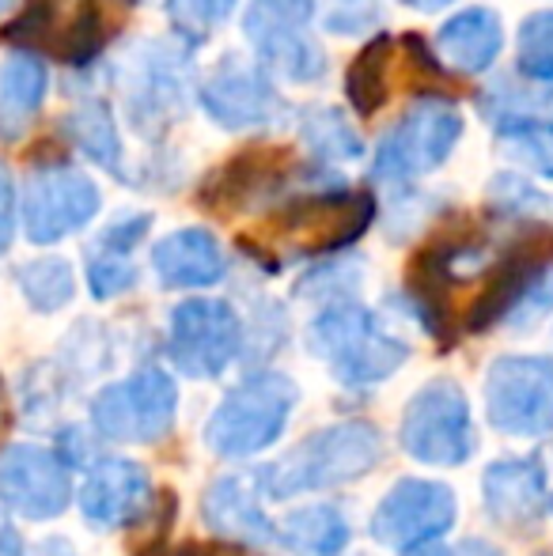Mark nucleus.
Listing matches in <instances>:
<instances>
[{
  "mask_svg": "<svg viewBox=\"0 0 553 556\" xmlns=\"http://www.w3.org/2000/svg\"><path fill=\"white\" fill-rule=\"evenodd\" d=\"M486 201L497 213V220H508L516 227H553V193L542 190L527 170H501V175H493Z\"/></svg>",
  "mask_w": 553,
  "mask_h": 556,
  "instance_id": "28",
  "label": "nucleus"
},
{
  "mask_svg": "<svg viewBox=\"0 0 553 556\" xmlns=\"http://www.w3.org/2000/svg\"><path fill=\"white\" fill-rule=\"evenodd\" d=\"M315 0H251L243 8V38L254 58L288 84H318L326 76V53L311 35Z\"/></svg>",
  "mask_w": 553,
  "mask_h": 556,
  "instance_id": "8",
  "label": "nucleus"
},
{
  "mask_svg": "<svg viewBox=\"0 0 553 556\" xmlns=\"http://www.w3.org/2000/svg\"><path fill=\"white\" fill-rule=\"evenodd\" d=\"M122 114L140 137H163L186 114L193 91V42L144 38L118 58L114 68Z\"/></svg>",
  "mask_w": 553,
  "mask_h": 556,
  "instance_id": "3",
  "label": "nucleus"
},
{
  "mask_svg": "<svg viewBox=\"0 0 553 556\" xmlns=\"http://www.w3.org/2000/svg\"><path fill=\"white\" fill-rule=\"evenodd\" d=\"M489 425L504 435H553V356H501L486 371Z\"/></svg>",
  "mask_w": 553,
  "mask_h": 556,
  "instance_id": "12",
  "label": "nucleus"
},
{
  "mask_svg": "<svg viewBox=\"0 0 553 556\" xmlns=\"http://www.w3.org/2000/svg\"><path fill=\"white\" fill-rule=\"evenodd\" d=\"M296 132L307 152V160L323 163H356L364 155V137L353 125V117L338 106H303L296 114Z\"/></svg>",
  "mask_w": 553,
  "mask_h": 556,
  "instance_id": "26",
  "label": "nucleus"
},
{
  "mask_svg": "<svg viewBox=\"0 0 553 556\" xmlns=\"http://www.w3.org/2000/svg\"><path fill=\"white\" fill-rule=\"evenodd\" d=\"M259 481L254 477H221L209 484L205 500H201V515H205L209 530L216 538H228L239 545H274L277 542V522L262 511Z\"/></svg>",
  "mask_w": 553,
  "mask_h": 556,
  "instance_id": "21",
  "label": "nucleus"
},
{
  "mask_svg": "<svg viewBox=\"0 0 553 556\" xmlns=\"http://www.w3.org/2000/svg\"><path fill=\"white\" fill-rule=\"evenodd\" d=\"M148 231H152V216L129 213V216H122V220H114L106 231H99L96 247H111V250H126V254H134L140 242H144Z\"/></svg>",
  "mask_w": 553,
  "mask_h": 556,
  "instance_id": "37",
  "label": "nucleus"
},
{
  "mask_svg": "<svg viewBox=\"0 0 553 556\" xmlns=\"http://www.w3.org/2000/svg\"><path fill=\"white\" fill-rule=\"evenodd\" d=\"M466 132V117L455 99L443 91L417 96L406 106V114L384 132L372 155V178L387 186H410L414 178H425L440 170L451 160Z\"/></svg>",
  "mask_w": 553,
  "mask_h": 556,
  "instance_id": "6",
  "label": "nucleus"
},
{
  "mask_svg": "<svg viewBox=\"0 0 553 556\" xmlns=\"http://www.w3.org/2000/svg\"><path fill=\"white\" fill-rule=\"evenodd\" d=\"M550 511H553V496H550Z\"/></svg>",
  "mask_w": 553,
  "mask_h": 556,
  "instance_id": "47",
  "label": "nucleus"
},
{
  "mask_svg": "<svg viewBox=\"0 0 553 556\" xmlns=\"http://www.w3.org/2000/svg\"><path fill=\"white\" fill-rule=\"evenodd\" d=\"M231 4L236 0H167L171 15H175V30L186 42H201L231 12Z\"/></svg>",
  "mask_w": 553,
  "mask_h": 556,
  "instance_id": "35",
  "label": "nucleus"
},
{
  "mask_svg": "<svg viewBox=\"0 0 553 556\" xmlns=\"http://www.w3.org/2000/svg\"><path fill=\"white\" fill-rule=\"evenodd\" d=\"M20 292L38 315H53V311L68 307L76 295V277H73V265L65 257H35L27 262L20 273Z\"/></svg>",
  "mask_w": 553,
  "mask_h": 556,
  "instance_id": "30",
  "label": "nucleus"
},
{
  "mask_svg": "<svg viewBox=\"0 0 553 556\" xmlns=\"http://www.w3.org/2000/svg\"><path fill=\"white\" fill-rule=\"evenodd\" d=\"M406 8H417V12H443V8H451L455 0H402Z\"/></svg>",
  "mask_w": 553,
  "mask_h": 556,
  "instance_id": "43",
  "label": "nucleus"
},
{
  "mask_svg": "<svg viewBox=\"0 0 553 556\" xmlns=\"http://www.w3.org/2000/svg\"><path fill=\"white\" fill-rule=\"evenodd\" d=\"M137 265L134 254L126 250H111V247H96L91 242V257H88V292L96 300H118V295L134 292L137 288Z\"/></svg>",
  "mask_w": 553,
  "mask_h": 556,
  "instance_id": "32",
  "label": "nucleus"
},
{
  "mask_svg": "<svg viewBox=\"0 0 553 556\" xmlns=\"http://www.w3.org/2000/svg\"><path fill=\"white\" fill-rule=\"evenodd\" d=\"M546 315H553V257L535 269V277L527 280V288L519 292L516 307H512V315L504 323L516 326V330H531Z\"/></svg>",
  "mask_w": 553,
  "mask_h": 556,
  "instance_id": "34",
  "label": "nucleus"
},
{
  "mask_svg": "<svg viewBox=\"0 0 553 556\" xmlns=\"http://www.w3.org/2000/svg\"><path fill=\"white\" fill-rule=\"evenodd\" d=\"M126 8H137V4H167V0H122Z\"/></svg>",
  "mask_w": 553,
  "mask_h": 556,
  "instance_id": "45",
  "label": "nucleus"
},
{
  "mask_svg": "<svg viewBox=\"0 0 553 556\" xmlns=\"http://www.w3.org/2000/svg\"><path fill=\"white\" fill-rule=\"evenodd\" d=\"M406 556H497V553L481 542H470V545H463V549H448V545H440V542H425V545L406 549Z\"/></svg>",
  "mask_w": 553,
  "mask_h": 556,
  "instance_id": "40",
  "label": "nucleus"
},
{
  "mask_svg": "<svg viewBox=\"0 0 553 556\" xmlns=\"http://www.w3.org/2000/svg\"><path fill=\"white\" fill-rule=\"evenodd\" d=\"M198 103L221 129L231 132L274 125L288 111L274 84V73L259 58L251 61V58H239V53H224L209 68V76L198 88Z\"/></svg>",
  "mask_w": 553,
  "mask_h": 556,
  "instance_id": "14",
  "label": "nucleus"
},
{
  "mask_svg": "<svg viewBox=\"0 0 553 556\" xmlns=\"http://www.w3.org/2000/svg\"><path fill=\"white\" fill-rule=\"evenodd\" d=\"M300 387L280 371H254L231 387L205 420V446L216 458L243 462L269 451L288 428Z\"/></svg>",
  "mask_w": 553,
  "mask_h": 556,
  "instance_id": "5",
  "label": "nucleus"
},
{
  "mask_svg": "<svg viewBox=\"0 0 553 556\" xmlns=\"http://www.w3.org/2000/svg\"><path fill=\"white\" fill-rule=\"evenodd\" d=\"M8 413H12V409H8V394H4V379H0V435H4V432H8Z\"/></svg>",
  "mask_w": 553,
  "mask_h": 556,
  "instance_id": "44",
  "label": "nucleus"
},
{
  "mask_svg": "<svg viewBox=\"0 0 553 556\" xmlns=\"http://www.w3.org/2000/svg\"><path fill=\"white\" fill-rule=\"evenodd\" d=\"M356 280H361V269H356L353 262H330V265L311 269L307 277L296 285V292L318 295V300L334 303V300H349V292L356 288Z\"/></svg>",
  "mask_w": 553,
  "mask_h": 556,
  "instance_id": "36",
  "label": "nucleus"
},
{
  "mask_svg": "<svg viewBox=\"0 0 553 556\" xmlns=\"http://www.w3.org/2000/svg\"><path fill=\"white\" fill-rule=\"evenodd\" d=\"M15 220H20V205H15V182H12V170H8V163L0 160V254L12 247Z\"/></svg>",
  "mask_w": 553,
  "mask_h": 556,
  "instance_id": "38",
  "label": "nucleus"
},
{
  "mask_svg": "<svg viewBox=\"0 0 553 556\" xmlns=\"http://www.w3.org/2000/svg\"><path fill=\"white\" fill-rule=\"evenodd\" d=\"M152 507V481L140 462L129 458H96L80 484V515L99 530L134 527Z\"/></svg>",
  "mask_w": 553,
  "mask_h": 556,
  "instance_id": "17",
  "label": "nucleus"
},
{
  "mask_svg": "<svg viewBox=\"0 0 553 556\" xmlns=\"http://www.w3.org/2000/svg\"><path fill=\"white\" fill-rule=\"evenodd\" d=\"M152 273L163 288H213L228 277V254L209 227H178L152 247Z\"/></svg>",
  "mask_w": 553,
  "mask_h": 556,
  "instance_id": "20",
  "label": "nucleus"
},
{
  "mask_svg": "<svg viewBox=\"0 0 553 556\" xmlns=\"http://www.w3.org/2000/svg\"><path fill=\"white\" fill-rule=\"evenodd\" d=\"M15 4H20V0H0V15H4V12H12Z\"/></svg>",
  "mask_w": 553,
  "mask_h": 556,
  "instance_id": "46",
  "label": "nucleus"
},
{
  "mask_svg": "<svg viewBox=\"0 0 553 556\" xmlns=\"http://www.w3.org/2000/svg\"><path fill=\"white\" fill-rule=\"evenodd\" d=\"M27 556H80L73 549V545L65 542V538H46L42 545H35V549H30Z\"/></svg>",
  "mask_w": 553,
  "mask_h": 556,
  "instance_id": "42",
  "label": "nucleus"
},
{
  "mask_svg": "<svg viewBox=\"0 0 553 556\" xmlns=\"http://www.w3.org/2000/svg\"><path fill=\"white\" fill-rule=\"evenodd\" d=\"M349 538H353V527L338 504L300 507L277 522V542L285 545L288 556H341Z\"/></svg>",
  "mask_w": 553,
  "mask_h": 556,
  "instance_id": "25",
  "label": "nucleus"
},
{
  "mask_svg": "<svg viewBox=\"0 0 553 556\" xmlns=\"http://www.w3.org/2000/svg\"><path fill=\"white\" fill-rule=\"evenodd\" d=\"M114 35H118V15L106 0H76L65 15H58L46 50L65 65L84 68L111 46Z\"/></svg>",
  "mask_w": 553,
  "mask_h": 556,
  "instance_id": "23",
  "label": "nucleus"
},
{
  "mask_svg": "<svg viewBox=\"0 0 553 556\" xmlns=\"http://www.w3.org/2000/svg\"><path fill=\"white\" fill-rule=\"evenodd\" d=\"M178 382L163 367H137L91 397V428L111 443H160L175 428Z\"/></svg>",
  "mask_w": 553,
  "mask_h": 556,
  "instance_id": "9",
  "label": "nucleus"
},
{
  "mask_svg": "<svg viewBox=\"0 0 553 556\" xmlns=\"http://www.w3.org/2000/svg\"><path fill=\"white\" fill-rule=\"evenodd\" d=\"M58 454L68 462V466H84L91 454V446H84V428H65V432H61V443H58Z\"/></svg>",
  "mask_w": 553,
  "mask_h": 556,
  "instance_id": "39",
  "label": "nucleus"
},
{
  "mask_svg": "<svg viewBox=\"0 0 553 556\" xmlns=\"http://www.w3.org/2000/svg\"><path fill=\"white\" fill-rule=\"evenodd\" d=\"M243 349V323L224 300H186L167 318V359L186 379H216Z\"/></svg>",
  "mask_w": 553,
  "mask_h": 556,
  "instance_id": "13",
  "label": "nucleus"
},
{
  "mask_svg": "<svg viewBox=\"0 0 553 556\" xmlns=\"http://www.w3.org/2000/svg\"><path fill=\"white\" fill-rule=\"evenodd\" d=\"M458 519V500L443 481L402 477L372 515V538L387 549H414L440 542Z\"/></svg>",
  "mask_w": 553,
  "mask_h": 556,
  "instance_id": "15",
  "label": "nucleus"
},
{
  "mask_svg": "<svg viewBox=\"0 0 553 556\" xmlns=\"http://www.w3.org/2000/svg\"><path fill=\"white\" fill-rule=\"evenodd\" d=\"M73 500L68 462L38 443H12L0 451V507L27 522L65 515Z\"/></svg>",
  "mask_w": 553,
  "mask_h": 556,
  "instance_id": "16",
  "label": "nucleus"
},
{
  "mask_svg": "<svg viewBox=\"0 0 553 556\" xmlns=\"http://www.w3.org/2000/svg\"><path fill=\"white\" fill-rule=\"evenodd\" d=\"M516 73L553 84V8H535L516 27Z\"/></svg>",
  "mask_w": 553,
  "mask_h": 556,
  "instance_id": "31",
  "label": "nucleus"
},
{
  "mask_svg": "<svg viewBox=\"0 0 553 556\" xmlns=\"http://www.w3.org/2000/svg\"><path fill=\"white\" fill-rule=\"evenodd\" d=\"M493 137L504 160H512L519 170L539 175V178H553V117L497 125Z\"/></svg>",
  "mask_w": 553,
  "mask_h": 556,
  "instance_id": "29",
  "label": "nucleus"
},
{
  "mask_svg": "<svg viewBox=\"0 0 553 556\" xmlns=\"http://www.w3.org/2000/svg\"><path fill=\"white\" fill-rule=\"evenodd\" d=\"M436 53L455 76H486L504 53V20L486 4L458 8L436 30Z\"/></svg>",
  "mask_w": 553,
  "mask_h": 556,
  "instance_id": "19",
  "label": "nucleus"
},
{
  "mask_svg": "<svg viewBox=\"0 0 553 556\" xmlns=\"http://www.w3.org/2000/svg\"><path fill=\"white\" fill-rule=\"evenodd\" d=\"M399 38L376 35L361 46L353 61L345 68V99L353 106L356 117H376L391 103V91H394V68H399Z\"/></svg>",
  "mask_w": 553,
  "mask_h": 556,
  "instance_id": "24",
  "label": "nucleus"
},
{
  "mask_svg": "<svg viewBox=\"0 0 553 556\" xmlns=\"http://www.w3.org/2000/svg\"><path fill=\"white\" fill-rule=\"evenodd\" d=\"M384 458V435L368 420H341V425L318 428L300 446L280 454L277 462L254 473L262 496L296 500L307 492L341 489L349 481H361Z\"/></svg>",
  "mask_w": 553,
  "mask_h": 556,
  "instance_id": "2",
  "label": "nucleus"
},
{
  "mask_svg": "<svg viewBox=\"0 0 553 556\" xmlns=\"http://www.w3.org/2000/svg\"><path fill=\"white\" fill-rule=\"evenodd\" d=\"M376 216L379 208L372 190L330 178V182L303 186L285 201L269 205L262 220H254L239 235V242L266 269H277L288 262L334 257L338 250L361 242L376 224Z\"/></svg>",
  "mask_w": 553,
  "mask_h": 556,
  "instance_id": "1",
  "label": "nucleus"
},
{
  "mask_svg": "<svg viewBox=\"0 0 553 556\" xmlns=\"http://www.w3.org/2000/svg\"><path fill=\"white\" fill-rule=\"evenodd\" d=\"M315 15L323 23V30L341 38L353 35H372L384 23V8L379 0H318Z\"/></svg>",
  "mask_w": 553,
  "mask_h": 556,
  "instance_id": "33",
  "label": "nucleus"
},
{
  "mask_svg": "<svg viewBox=\"0 0 553 556\" xmlns=\"http://www.w3.org/2000/svg\"><path fill=\"white\" fill-rule=\"evenodd\" d=\"M402 451L420 466H463L474 454V417L455 379H432L406 402Z\"/></svg>",
  "mask_w": 553,
  "mask_h": 556,
  "instance_id": "10",
  "label": "nucleus"
},
{
  "mask_svg": "<svg viewBox=\"0 0 553 556\" xmlns=\"http://www.w3.org/2000/svg\"><path fill=\"white\" fill-rule=\"evenodd\" d=\"M65 132L91 163H99L111 175H126V155H122L118 117L114 106L99 96H84L73 111L65 114Z\"/></svg>",
  "mask_w": 553,
  "mask_h": 556,
  "instance_id": "27",
  "label": "nucleus"
},
{
  "mask_svg": "<svg viewBox=\"0 0 553 556\" xmlns=\"http://www.w3.org/2000/svg\"><path fill=\"white\" fill-rule=\"evenodd\" d=\"M0 556H23V538L4 511H0Z\"/></svg>",
  "mask_w": 553,
  "mask_h": 556,
  "instance_id": "41",
  "label": "nucleus"
},
{
  "mask_svg": "<svg viewBox=\"0 0 553 556\" xmlns=\"http://www.w3.org/2000/svg\"><path fill=\"white\" fill-rule=\"evenodd\" d=\"M307 344L318 359L330 364L334 379L349 390L379 387L410 359V344L353 300L326 303L311 323Z\"/></svg>",
  "mask_w": 553,
  "mask_h": 556,
  "instance_id": "4",
  "label": "nucleus"
},
{
  "mask_svg": "<svg viewBox=\"0 0 553 556\" xmlns=\"http://www.w3.org/2000/svg\"><path fill=\"white\" fill-rule=\"evenodd\" d=\"M50 91V68L38 58V50H12L0 65V140L15 144L27 137L38 111Z\"/></svg>",
  "mask_w": 553,
  "mask_h": 556,
  "instance_id": "22",
  "label": "nucleus"
},
{
  "mask_svg": "<svg viewBox=\"0 0 553 556\" xmlns=\"http://www.w3.org/2000/svg\"><path fill=\"white\" fill-rule=\"evenodd\" d=\"M99 208H103V193H99L96 178L68 163H46L27 175L20 220L35 247H53V242L84 231L99 216Z\"/></svg>",
  "mask_w": 553,
  "mask_h": 556,
  "instance_id": "11",
  "label": "nucleus"
},
{
  "mask_svg": "<svg viewBox=\"0 0 553 556\" xmlns=\"http://www.w3.org/2000/svg\"><path fill=\"white\" fill-rule=\"evenodd\" d=\"M481 496L493 522L527 530L550 511V481L539 458H501L481 477Z\"/></svg>",
  "mask_w": 553,
  "mask_h": 556,
  "instance_id": "18",
  "label": "nucleus"
},
{
  "mask_svg": "<svg viewBox=\"0 0 553 556\" xmlns=\"http://www.w3.org/2000/svg\"><path fill=\"white\" fill-rule=\"evenodd\" d=\"M330 170L315 160L288 152L280 144H251L243 152L228 155L216 170H209L198 190V205L221 216H239L262 205H277L288 193H296L292 182H303L307 175ZM303 190V186H300Z\"/></svg>",
  "mask_w": 553,
  "mask_h": 556,
  "instance_id": "7",
  "label": "nucleus"
}]
</instances>
